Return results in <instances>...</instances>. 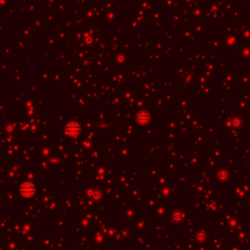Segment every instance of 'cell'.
Segmentation results:
<instances>
[{
  "label": "cell",
  "instance_id": "obj_1",
  "mask_svg": "<svg viewBox=\"0 0 250 250\" xmlns=\"http://www.w3.org/2000/svg\"><path fill=\"white\" fill-rule=\"evenodd\" d=\"M19 192L25 198H31L36 194V186L31 183H25L19 189Z\"/></svg>",
  "mask_w": 250,
  "mask_h": 250
}]
</instances>
